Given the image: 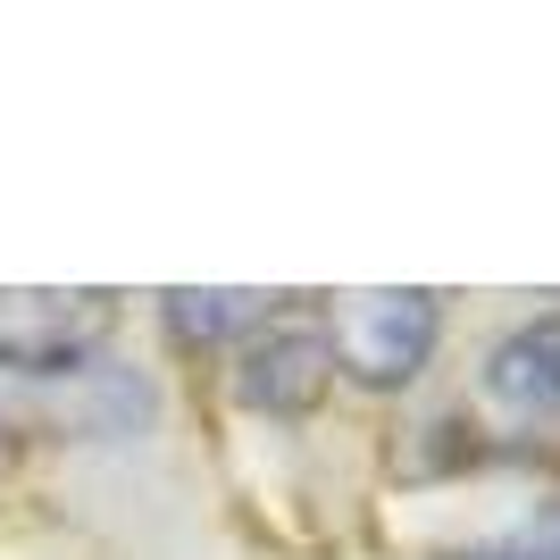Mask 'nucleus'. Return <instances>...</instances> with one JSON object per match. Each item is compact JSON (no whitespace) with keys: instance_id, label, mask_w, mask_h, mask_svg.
Wrapping results in <instances>:
<instances>
[{"instance_id":"obj_1","label":"nucleus","mask_w":560,"mask_h":560,"mask_svg":"<svg viewBox=\"0 0 560 560\" xmlns=\"http://www.w3.org/2000/svg\"><path fill=\"white\" fill-rule=\"evenodd\" d=\"M444 335L435 293H343L327 310V351L360 385H410Z\"/></svg>"},{"instance_id":"obj_2","label":"nucleus","mask_w":560,"mask_h":560,"mask_svg":"<svg viewBox=\"0 0 560 560\" xmlns=\"http://www.w3.org/2000/svg\"><path fill=\"white\" fill-rule=\"evenodd\" d=\"M109 293H43V284H0V369L68 376L109 335Z\"/></svg>"},{"instance_id":"obj_3","label":"nucleus","mask_w":560,"mask_h":560,"mask_svg":"<svg viewBox=\"0 0 560 560\" xmlns=\"http://www.w3.org/2000/svg\"><path fill=\"white\" fill-rule=\"evenodd\" d=\"M335 376V351H327V327H293V318H268L252 327V343L234 351V394L252 401V410H310V401L327 394Z\"/></svg>"},{"instance_id":"obj_4","label":"nucleus","mask_w":560,"mask_h":560,"mask_svg":"<svg viewBox=\"0 0 560 560\" xmlns=\"http://www.w3.org/2000/svg\"><path fill=\"white\" fill-rule=\"evenodd\" d=\"M486 394L511 419H560V318H527V327H511L493 343Z\"/></svg>"},{"instance_id":"obj_5","label":"nucleus","mask_w":560,"mask_h":560,"mask_svg":"<svg viewBox=\"0 0 560 560\" xmlns=\"http://www.w3.org/2000/svg\"><path fill=\"white\" fill-rule=\"evenodd\" d=\"M176 343H226L234 327H259V293H167Z\"/></svg>"},{"instance_id":"obj_6","label":"nucleus","mask_w":560,"mask_h":560,"mask_svg":"<svg viewBox=\"0 0 560 560\" xmlns=\"http://www.w3.org/2000/svg\"><path fill=\"white\" fill-rule=\"evenodd\" d=\"M460 560H560V502H552L544 518H527V527H511V536L468 544Z\"/></svg>"}]
</instances>
